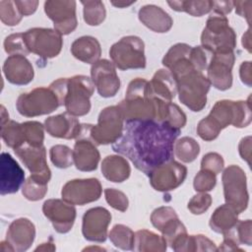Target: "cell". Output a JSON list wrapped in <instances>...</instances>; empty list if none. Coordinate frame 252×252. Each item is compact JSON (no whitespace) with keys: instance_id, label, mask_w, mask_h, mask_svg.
I'll return each instance as SVG.
<instances>
[{"instance_id":"obj_48","label":"cell","mask_w":252,"mask_h":252,"mask_svg":"<svg viewBox=\"0 0 252 252\" xmlns=\"http://www.w3.org/2000/svg\"><path fill=\"white\" fill-rule=\"evenodd\" d=\"M212 201L211 195L206 192H200L190 199L187 208L193 215H202L210 208Z\"/></svg>"},{"instance_id":"obj_31","label":"cell","mask_w":252,"mask_h":252,"mask_svg":"<svg viewBox=\"0 0 252 252\" xmlns=\"http://www.w3.org/2000/svg\"><path fill=\"white\" fill-rule=\"evenodd\" d=\"M167 243L162 237L153 231L141 229L135 232L133 250L140 252H163Z\"/></svg>"},{"instance_id":"obj_38","label":"cell","mask_w":252,"mask_h":252,"mask_svg":"<svg viewBox=\"0 0 252 252\" xmlns=\"http://www.w3.org/2000/svg\"><path fill=\"white\" fill-rule=\"evenodd\" d=\"M22 126L26 144L32 147L43 146L44 125L37 121H26L22 123Z\"/></svg>"},{"instance_id":"obj_45","label":"cell","mask_w":252,"mask_h":252,"mask_svg":"<svg viewBox=\"0 0 252 252\" xmlns=\"http://www.w3.org/2000/svg\"><path fill=\"white\" fill-rule=\"evenodd\" d=\"M178 217L176 212L168 206H162L156 209L151 215L152 224L159 231H161L164 224L173 218Z\"/></svg>"},{"instance_id":"obj_5","label":"cell","mask_w":252,"mask_h":252,"mask_svg":"<svg viewBox=\"0 0 252 252\" xmlns=\"http://www.w3.org/2000/svg\"><path fill=\"white\" fill-rule=\"evenodd\" d=\"M179 100L190 110L201 111L207 103L211 84L202 72L192 71L176 80Z\"/></svg>"},{"instance_id":"obj_52","label":"cell","mask_w":252,"mask_h":252,"mask_svg":"<svg viewBox=\"0 0 252 252\" xmlns=\"http://www.w3.org/2000/svg\"><path fill=\"white\" fill-rule=\"evenodd\" d=\"M233 7H235L236 14L242 18H245L250 27L252 1H233Z\"/></svg>"},{"instance_id":"obj_64","label":"cell","mask_w":252,"mask_h":252,"mask_svg":"<svg viewBox=\"0 0 252 252\" xmlns=\"http://www.w3.org/2000/svg\"><path fill=\"white\" fill-rule=\"evenodd\" d=\"M89 249H94V250H104V249H102V248H97V247H89V248H86L85 250H89Z\"/></svg>"},{"instance_id":"obj_37","label":"cell","mask_w":252,"mask_h":252,"mask_svg":"<svg viewBox=\"0 0 252 252\" xmlns=\"http://www.w3.org/2000/svg\"><path fill=\"white\" fill-rule=\"evenodd\" d=\"M46 192L47 183L32 175H30L22 186V193L24 197L30 201L41 200L45 196Z\"/></svg>"},{"instance_id":"obj_25","label":"cell","mask_w":252,"mask_h":252,"mask_svg":"<svg viewBox=\"0 0 252 252\" xmlns=\"http://www.w3.org/2000/svg\"><path fill=\"white\" fill-rule=\"evenodd\" d=\"M44 129L52 137L70 140L78 137L81 131V124L76 116L66 111L46 118Z\"/></svg>"},{"instance_id":"obj_17","label":"cell","mask_w":252,"mask_h":252,"mask_svg":"<svg viewBox=\"0 0 252 252\" xmlns=\"http://www.w3.org/2000/svg\"><path fill=\"white\" fill-rule=\"evenodd\" d=\"M234 52L215 53L207 66V79L210 84L220 91H226L232 85V67L234 65Z\"/></svg>"},{"instance_id":"obj_47","label":"cell","mask_w":252,"mask_h":252,"mask_svg":"<svg viewBox=\"0 0 252 252\" xmlns=\"http://www.w3.org/2000/svg\"><path fill=\"white\" fill-rule=\"evenodd\" d=\"M104 196L106 202L115 210L125 212L128 209L129 201L127 196L122 192L114 188H106L104 190Z\"/></svg>"},{"instance_id":"obj_55","label":"cell","mask_w":252,"mask_h":252,"mask_svg":"<svg viewBox=\"0 0 252 252\" xmlns=\"http://www.w3.org/2000/svg\"><path fill=\"white\" fill-rule=\"evenodd\" d=\"M238 151L239 155L244 159L247 161V163L250 165L251 164V136H247L241 139L239 145H238Z\"/></svg>"},{"instance_id":"obj_39","label":"cell","mask_w":252,"mask_h":252,"mask_svg":"<svg viewBox=\"0 0 252 252\" xmlns=\"http://www.w3.org/2000/svg\"><path fill=\"white\" fill-rule=\"evenodd\" d=\"M51 162L58 168H67L74 163L73 150L65 145H55L49 150Z\"/></svg>"},{"instance_id":"obj_15","label":"cell","mask_w":252,"mask_h":252,"mask_svg":"<svg viewBox=\"0 0 252 252\" xmlns=\"http://www.w3.org/2000/svg\"><path fill=\"white\" fill-rule=\"evenodd\" d=\"M44 12L53 22L54 30L61 35L69 34L78 26L76 16V1L49 0L44 3Z\"/></svg>"},{"instance_id":"obj_32","label":"cell","mask_w":252,"mask_h":252,"mask_svg":"<svg viewBox=\"0 0 252 252\" xmlns=\"http://www.w3.org/2000/svg\"><path fill=\"white\" fill-rule=\"evenodd\" d=\"M167 4L171 9L177 12H186L193 17H202L210 12H212L213 2L210 0L203 1H167Z\"/></svg>"},{"instance_id":"obj_42","label":"cell","mask_w":252,"mask_h":252,"mask_svg":"<svg viewBox=\"0 0 252 252\" xmlns=\"http://www.w3.org/2000/svg\"><path fill=\"white\" fill-rule=\"evenodd\" d=\"M4 49L10 56L11 55L26 56L31 53L25 42L23 32L12 33L8 35L4 40Z\"/></svg>"},{"instance_id":"obj_60","label":"cell","mask_w":252,"mask_h":252,"mask_svg":"<svg viewBox=\"0 0 252 252\" xmlns=\"http://www.w3.org/2000/svg\"><path fill=\"white\" fill-rule=\"evenodd\" d=\"M54 250H55V245L50 242L42 243L40 246H37L35 248V251H54Z\"/></svg>"},{"instance_id":"obj_44","label":"cell","mask_w":252,"mask_h":252,"mask_svg":"<svg viewBox=\"0 0 252 252\" xmlns=\"http://www.w3.org/2000/svg\"><path fill=\"white\" fill-rule=\"evenodd\" d=\"M217 184L216 174L207 169H201L194 177L193 186L197 192H208L215 188Z\"/></svg>"},{"instance_id":"obj_2","label":"cell","mask_w":252,"mask_h":252,"mask_svg":"<svg viewBox=\"0 0 252 252\" xmlns=\"http://www.w3.org/2000/svg\"><path fill=\"white\" fill-rule=\"evenodd\" d=\"M169 102L153 96L149 91V82L143 78H136L129 83L125 98L117 106L125 121L156 120L163 122Z\"/></svg>"},{"instance_id":"obj_50","label":"cell","mask_w":252,"mask_h":252,"mask_svg":"<svg viewBox=\"0 0 252 252\" xmlns=\"http://www.w3.org/2000/svg\"><path fill=\"white\" fill-rule=\"evenodd\" d=\"M224 165L222 157L218 153H208L201 160V169H207L214 172L216 175L220 173Z\"/></svg>"},{"instance_id":"obj_49","label":"cell","mask_w":252,"mask_h":252,"mask_svg":"<svg viewBox=\"0 0 252 252\" xmlns=\"http://www.w3.org/2000/svg\"><path fill=\"white\" fill-rule=\"evenodd\" d=\"M220 133V130L208 118V116L199 121L197 126V134L202 140L207 142L213 141L219 136Z\"/></svg>"},{"instance_id":"obj_51","label":"cell","mask_w":252,"mask_h":252,"mask_svg":"<svg viewBox=\"0 0 252 252\" xmlns=\"http://www.w3.org/2000/svg\"><path fill=\"white\" fill-rule=\"evenodd\" d=\"M190 61L195 70L199 72H203L205 69H207L208 62L205 49L202 46L192 47L190 52Z\"/></svg>"},{"instance_id":"obj_3","label":"cell","mask_w":252,"mask_h":252,"mask_svg":"<svg viewBox=\"0 0 252 252\" xmlns=\"http://www.w3.org/2000/svg\"><path fill=\"white\" fill-rule=\"evenodd\" d=\"M202 47L211 52H232L236 47V34L228 25L226 16L213 12L201 34Z\"/></svg>"},{"instance_id":"obj_28","label":"cell","mask_w":252,"mask_h":252,"mask_svg":"<svg viewBox=\"0 0 252 252\" xmlns=\"http://www.w3.org/2000/svg\"><path fill=\"white\" fill-rule=\"evenodd\" d=\"M71 53L78 60L94 64L99 60L101 47L98 40L91 35H84L77 38L71 45Z\"/></svg>"},{"instance_id":"obj_10","label":"cell","mask_w":252,"mask_h":252,"mask_svg":"<svg viewBox=\"0 0 252 252\" xmlns=\"http://www.w3.org/2000/svg\"><path fill=\"white\" fill-rule=\"evenodd\" d=\"M124 118L117 105L103 108L97 118L96 125H92L90 136L96 146L115 143L122 135Z\"/></svg>"},{"instance_id":"obj_12","label":"cell","mask_w":252,"mask_h":252,"mask_svg":"<svg viewBox=\"0 0 252 252\" xmlns=\"http://www.w3.org/2000/svg\"><path fill=\"white\" fill-rule=\"evenodd\" d=\"M152 187L160 192H167L179 187L187 176V168L180 162L169 159L148 174Z\"/></svg>"},{"instance_id":"obj_8","label":"cell","mask_w":252,"mask_h":252,"mask_svg":"<svg viewBox=\"0 0 252 252\" xmlns=\"http://www.w3.org/2000/svg\"><path fill=\"white\" fill-rule=\"evenodd\" d=\"M94 91L91 78L76 75L67 78V88L64 97L66 111L74 116H84L91 110L90 98Z\"/></svg>"},{"instance_id":"obj_29","label":"cell","mask_w":252,"mask_h":252,"mask_svg":"<svg viewBox=\"0 0 252 252\" xmlns=\"http://www.w3.org/2000/svg\"><path fill=\"white\" fill-rule=\"evenodd\" d=\"M101 172L107 180L120 183L130 176L131 167L127 159L123 157L110 155L103 158L101 162Z\"/></svg>"},{"instance_id":"obj_41","label":"cell","mask_w":252,"mask_h":252,"mask_svg":"<svg viewBox=\"0 0 252 252\" xmlns=\"http://www.w3.org/2000/svg\"><path fill=\"white\" fill-rule=\"evenodd\" d=\"M23 16L20 13L15 1L2 0L0 1V19L1 22L6 26H17Z\"/></svg>"},{"instance_id":"obj_34","label":"cell","mask_w":252,"mask_h":252,"mask_svg":"<svg viewBox=\"0 0 252 252\" xmlns=\"http://www.w3.org/2000/svg\"><path fill=\"white\" fill-rule=\"evenodd\" d=\"M199 153L200 146L198 142L191 137H182L174 143L173 154L182 162H192L196 159Z\"/></svg>"},{"instance_id":"obj_53","label":"cell","mask_w":252,"mask_h":252,"mask_svg":"<svg viewBox=\"0 0 252 252\" xmlns=\"http://www.w3.org/2000/svg\"><path fill=\"white\" fill-rule=\"evenodd\" d=\"M196 251H217L216 244L214 241L209 239L203 234L194 235Z\"/></svg>"},{"instance_id":"obj_1","label":"cell","mask_w":252,"mask_h":252,"mask_svg":"<svg viewBox=\"0 0 252 252\" xmlns=\"http://www.w3.org/2000/svg\"><path fill=\"white\" fill-rule=\"evenodd\" d=\"M180 130L156 120L126 121L121 137L112 150L129 158L135 167L149 174L158 165L169 160Z\"/></svg>"},{"instance_id":"obj_4","label":"cell","mask_w":252,"mask_h":252,"mask_svg":"<svg viewBox=\"0 0 252 252\" xmlns=\"http://www.w3.org/2000/svg\"><path fill=\"white\" fill-rule=\"evenodd\" d=\"M208 118L221 131L228 125L236 128L247 127L251 122L250 96L247 100L221 99L217 101Z\"/></svg>"},{"instance_id":"obj_22","label":"cell","mask_w":252,"mask_h":252,"mask_svg":"<svg viewBox=\"0 0 252 252\" xmlns=\"http://www.w3.org/2000/svg\"><path fill=\"white\" fill-rule=\"evenodd\" d=\"M0 193L1 195L18 192L25 182V172L8 153L1 154Z\"/></svg>"},{"instance_id":"obj_36","label":"cell","mask_w":252,"mask_h":252,"mask_svg":"<svg viewBox=\"0 0 252 252\" xmlns=\"http://www.w3.org/2000/svg\"><path fill=\"white\" fill-rule=\"evenodd\" d=\"M84 7V20L89 26L100 25L106 16L104 4L101 1H81Z\"/></svg>"},{"instance_id":"obj_18","label":"cell","mask_w":252,"mask_h":252,"mask_svg":"<svg viewBox=\"0 0 252 252\" xmlns=\"http://www.w3.org/2000/svg\"><path fill=\"white\" fill-rule=\"evenodd\" d=\"M42 213L59 233L69 232L76 220L74 205L60 199L46 200L42 205Z\"/></svg>"},{"instance_id":"obj_35","label":"cell","mask_w":252,"mask_h":252,"mask_svg":"<svg viewBox=\"0 0 252 252\" xmlns=\"http://www.w3.org/2000/svg\"><path fill=\"white\" fill-rule=\"evenodd\" d=\"M108 237L112 244L122 250H133L135 233L124 224H115L110 230Z\"/></svg>"},{"instance_id":"obj_61","label":"cell","mask_w":252,"mask_h":252,"mask_svg":"<svg viewBox=\"0 0 252 252\" xmlns=\"http://www.w3.org/2000/svg\"><path fill=\"white\" fill-rule=\"evenodd\" d=\"M136 1H131V2H126V1H111V4L117 8H126L132 4H134Z\"/></svg>"},{"instance_id":"obj_59","label":"cell","mask_w":252,"mask_h":252,"mask_svg":"<svg viewBox=\"0 0 252 252\" xmlns=\"http://www.w3.org/2000/svg\"><path fill=\"white\" fill-rule=\"evenodd\" d=\"M242 45L248 52H251V30H250V27L248 28L246 32L242 35Z\"/></svg>"},{"instance_id":"obj_14","label":"cell","mask_w":252,"mask_h":252,"mask_svg":"<svg viewBox=\"0 0 252 252\" xmlns=\"http://www.w3.org/2000/svg\"><path fill=\"white\" fill-rule=\"evenodd\" d=\"M101 192V184L97 178L73 179L63 186L61 196L69 204L83 206L98 200Z\"/></svg>"},{"instance_id":"obj_62","label":"cell","mask_w":252,"mask_h":252,"mask_svg":"<svg viewBox=\"0 0 252 252\" xmlns=\"http://www.w3.org/2000/svg\"><path fill=\"white\" fill-rule=\"evenodd\" d=\"M1 250H2L3 252H8V251L13 252V251H14V248L12 247V245H11L7 240H4V241L1 242Z\"/></svg>"},{"instance_id":"obj_19","label":"cell","mask_w":252,"mask_h":252,"mask_svg":"<svg viewBox=\"0 0 252 252\" xmlns=\"http://www.w3.org/2000/svg\"><path fill=\"white\" fill-rule=\"evenodd\" d=\"M111 221V214L102 207L88 210L83 216L82 233L93 242H103L107 238V228Z\"/></svg>"},{"instance_id":"obj_6","label":"cell","mask_w":252,"mask_h":252,"mask_svg":"<svg viewBox=\"0 0 252 252\" xmlns=\"http://www.w3.org/2000/svg\"><path fill=\"white\" fill-rule=\"evenodd\" d=\"M110 58L120 70L143 69L146 67L145 44L136 35H127L120 38L109 49Z\"/></svg>"},{"instance_id":"obj_11","label":"cell","mask_w":252,"mask_h":252,"mask_svg":"<svg viewBox=\"0 0 252 252\" xmlns=\"http://www.w3.org/2000/svg\"><path fill=\"white\" fill-rule=\"evenodd\" d=\"M23 33L30 52L34 53L41 58H53L57 56L62 49V35L55 30L32 28Z\"/></svg>"},{"instance_id":"obj_13","label":"cell","mask_w":252,"mask_h":252,"mask_svg":"<svg viewBox=\"0 0 252 252\" xmlns=\"http://www.w3.org/2000/svg\"><path fill=\"white\" fill-rule=\"evenodd\" d=\"M92 124H81V131L76 138L73 149V160L77 169L93 171L96 169L100 155L96 145L91 139Z\"/></svg>"},{"instance_id":"obj_54","label":"cell","mask_w":252,"mask_h":252,"mask_svg":"<svg viewBox=\"0 0 252 252\" xmlns=\"http://www.w3.org/2000/svg\"><path fill=\"white\" fill-rule=\"evenodd\" d=\"M15 4L17 5L22 16H30L36 11V8L38 6V1H36V0H30V1L15 0Z\"/></svg>"},{"instance_id":"obj_46","label":"cell","mask_w":252,"mask_h":252,"mask_svg":"<svg viewBox=\"0 0 252 252\" xmlns=\"http://www.w3.org/2000/svg\"><path fill=\"white\" fill-rule=\"evenodd\" d=\"M164 122L168 123L174 129L180 130L186 124V115L177 104L169 102L167 105Z\"/></svg>"},{"instance_id":"obj_40","label":"cell","mask_w":252,"mask_h":252,"mask_svg":"<svg viewBox=\"0 0 252 252\" xmlns=\"http://www.w3.org/2000/svg\"><path fill=\"white\" fill-rule=\"evenodd\" d=\"M251 227H252V221L250 220H238L235 226L230 231H228L223 235L231 237L233 240H235L238 243V245L245 244L247 246H250L252 244Z\"/></svg>"},{"instance_id":"obj_27","label":"cell","mask_w":252,"mask_h":252,"mask_svg":"<svg viewBox=\"0 0 252 252\" xmlns=\"http://www.w3.org/2000/svg\"><path fill=\"white\" fill-rule=\"evenodd\" d=\"M151 94L164 101H171L177 93L176 82L167 69H159L149 82Z\"/></svg>"},{"instance_id":"obj_33","label":"cell","mask_w":252,"mask_h":252,"mask_svg":"<svg viewBox=\"0 0 252 252\" xmlns=\"http://www.w3.org/2000/svg\"><path fill=\"white\" fill-rule=\"evenodd\" d=\"M1 137L5 144L13 150L26 144L22 123L14 120H8L4 124H1Z\"/></svg>"},{"instance_id":"obj_57","label":"cell","mask_w":252,"mask_h":252,"mask_svg":"<svg viewBox=\"0 0 252 252\" xmlns=\"http://www.w3.org/2000/svg\"><path fill=\"white\" fill-rule=\"evenodd\" d=\"M212 2H213L212 11L224 16L230 13L233 8V1H212Z\"/></svg>"},{"instance_id":"obj_16","label":"cell","mask_w":252,"mask_h":252,"mask_svg":"<svg viewBox=\"0 0 252 252\" xmlns=\"http://www.w3.org/2000/svg\"><path fill=\"white\" fill-rule=\"evenodd\" d=\"M91 79L102 97H112L120 89V79L115 65L107 59H100L92 65Z\"/></svg>"},{"instance_id":"obj_56","label":"cell","mask_w":252,"mask_h":252,"mask_svg":"<svg viewBox=\"0 0 252 252\" xmlns=\"http://www.w3.org/2000/svg\"><path fill=\"white\" fill-rule=\"evenodd\" d=\"M239 76L241 82L245 84L247 87H251L252 82V71H251V62L245 61L242 62L239 68Z\"/></svg>"},{"instance_id":"obj_21","label":"cell","mask_w":252,"mask_h":252,"mask_svg":"<svg viewBox=\"0 0 252 252\" xmlns=\"http://www.w3.org/2000/svg\"><path fill=\"white\" fill-rule=\"evenodd\" d=\"M191 48L187 43H176L168 49L162 58V65L169 70L175 82L184 75L197 71L190 61Z\"/></svg>"},{"instance_id":"obj_23","label":"cell","mask_w":252,"mask_h":252,"mask_svg":"<svg viewBox=\"0 0 252 252\" xmlns=\"http://www.w3.org/2000/svg\"><path fill=\"white\" fill-rule=\"evenodd\" d=\"M35 237L34 224L26 218L13 220L7 230L6 240L12 245L14 251L24 252L28 250Z\"/></svg>"},{"instance_id":"obj_26","label":"cell","mask_w":252,"mask_h":252,"mask_svg":"<svg viewBox=\"0 0 252 252\" xmlns=\"http://www.w3.org/2000/svg\"><path fill=\"white\" fill-rule=\"evenodd\" d=\"M140 22L155 32H166L172 25V18L160 7L156 5H145L138 13Z\"/></svg>"},{"instance_id":"obj_9","label":"cell","mask_w":252,"mask_h":252,"mask_svg":"<svg viewBox=\"0 0 252 252\" xmlns=\"http://www.w3.org/2000/svg\"><path fill=\"white\" fill-rule=\"evenodd\" d=\"M225 204L230 206L237 214L247 209L249 195L247 179L244 170L238 165L227 166L221 176Z\"/></svg>"},{"instance_id":"obj_20","label":"cell","mask_w":252,"mask_h":252,"mask_svg":"<svg viewBox=\"0 0 252 252\" xmlns=\"http://www.w3.org/2000/svg\"><path fill=\"white\" fill-rule=\"evenodd\" d=\"M14 151L30 170L32 176L48 183L51 178V171L47 164L46 150L43 146L32 147L26 144Z\"/></svg>"},{"instance_id":"obj_24","label":"cell","mask_w":252,"mask_h":252,"mask_svg":"<svg viewBox=\"0 0 252 252\" xmlns=\"http://www.w3.org/2000/svg\"><path fill=\"white\" fill-rule=\"evenodd\" d=\"M3 74L13 85H28L33 79L34 72L32 63L23 55H11L3 64Z\"/></svg>"},{"instance_id":"obj_7","label":"cell","mask_w":252,"mask_h":252,"mask_svg":"<svg viewBox=\"0 0 252 252\" xmlns=\"http://www.w3.org/2000/svg\"><path fill=\"white\" fill-rule=\"evenodd\" d=\"M57 94L48 87H40L19 95L16 101L18 112L26 117H35L53 112L60 106Z\"/></svg>"},{"instance_id":"obj_63","label":"cell","mask_w":252,"mask_h":252,"mask_svg":"<svg viewBox=\"0 0 252 252\" xmlns=\"http://www.w3.org/2000/svg\"><path fill=\"white\" fill-rule=\"evenodd\" d=\"M9 120V114L6 111L5 107L2 105L1 106V124H4L5 122H7Z\"/></svg>"},{"instance_id":"obj_58","label":"cell","mask_w":252,"mask_h":252,"mask_svg":"<svg viewBox=\"0 0 252 252\" xmlns=\"http://www.w3.org/2000/svg\"><path fill=\"white\" fill-rule=\"evenodd\" d=\"M217 250H220V251H243L241 248H239L238 243L233 240L231 237L223 235V241L221 243V245L217 248Z\"/></svg>"},{"instance_id":"obj_43","label":"cell","mask_w":252,"mask_h":252,"mask_svg":"<svg viewBox=\"0 0 252 252\" xmlns=\"http://www.w3.org/2000/svg\"><path fill=\"white\" fill-rule=\"evenodd\" d=\"M160 232L162 233V237L164 238L166 243L169 246H171V244L176 239H178L183 234H186L187 230H186L185 225L179 220V218L176 217V218H173L170 220H168L164 224V226L162 227Z\"/></svg>"},{"instance_id":"obj_30","label":"cell","mask_w":252,"mask_h":252,"mask_svg":"<svg viewBox=\"0 0 252 252\" xmlns=\"http://www.w3.org/2000/svg\"><path fill=\"white\" fill-rule=\"evenodd\" d=\"M238 214L227 204H223L217 208L211 216L209 224L217 233L222 235L230 231L238 221Z\"/></svg>"}]
</instances>
